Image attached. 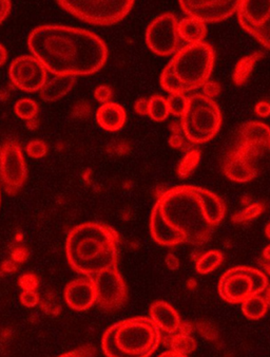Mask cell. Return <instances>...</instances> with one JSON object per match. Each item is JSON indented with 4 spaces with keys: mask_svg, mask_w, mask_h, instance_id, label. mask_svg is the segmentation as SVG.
Wrapping results in <instances>:
<instances>
[{
    "mask_svg": "<svg viewBox=\"0 0 270 357\" xmlns=\"http://www.w3.org/2000/svg\"><path fill=\"white\" fill-rule=\"evenodd\" d=\"M8 59V51L3 45L0 44V66H3V63L7 61Z\"/></svg>",
    "mask_w": 270,
    "mask_h": 357,
    "instance_id": "cell-45",
    "label": "cell"
},
{
    "mask_svg": "<svg viewBox=\"0 0 270 357\" xmlns=\"http://www.w3.org/2000/svg\"><path fill=\"white\" fill-rule=\"evenodd\" d=\"M149 318L161 334L177 333L183 324L177 310L170 303L164 301H154L150 305Z\"/></svg>",
    "mask_w": 270,
    "mask_h": 357,
    "instance_id": "cell-17",
    "label": "cell"
},
{
    "mask_svg": "<svg viewBox=\"0 0 270 357\" xmlns=\"http://www.w3.org/2000/svg\"><path fill=\"white\" fill-rule=\"evenodd\" d=\"M19 284L24 291H35L38 285V277L34 274H26L20 277Z\"/></svg>",
    "mask_w": 270,
    "mask_h": 357,
    "instance_id": "cell-35",
    "label": "cell"
},
{
    "mask_svg": "<svg viewBox=\"0 0 270 357\" xmlns=\"http://www.w3.org/2000/svg\"><path fill=\"white\" fill-rule=\"evenodd\" d=\"M65 303L77 312L89 311L96 305L95 285L93 278L83 277L68 283L63 291Z\"/></svg>",
    "mask_w": 270,
    "mask_h": 357,
    "instance_id": "cell-16",
    "label": "cell"
},
{
    "mask_svg": "<svg viewBox=\"0 0 270 357\" xmlns=\"http://www.w3.org/2000/svg\"><path fill=\"white\" fill-rule=\"evenodd\" d=\"M188 98L185 94H170L168 96L167 104L169 112L175 116H183L188 106Z\"/></svg>",
    "mask_w": 270,
    "mask_h": 357,
    "instance_id": "cell-31",
    "label": "cell"
},
{
    "mask_svg": "<svg viewBox=\"0 0 270 357\" xmlns=\"http://www.w3.org/2000/svg\"><path fill=\"white\" fill-rule=\"evenodd\" d=\"M170 114L168 108L167 98L153 96L149 98V116L155 122H164Z\"/></svg>",
    "mask_w": 270,
    "mask_h": 357,
    "instance_id": "cell-28",
    "label": "cell"
},
{
    "mask_svg": "<svg viewBox=\"0 0 270 357\" xmlns=\"http://www.w3.org/2000/svg\"><path fill=\"white\" fill-rule=\"evenodd\" d=\"M268 309L269 307L262 294L249 297L241 303L242 313L244 314L245 317L251 320H260L265 317Z\"/></svg>",
    "mask_w": 270,
    "mask_h": 357,
    "instance_id": "cell-24",
    "label": "cell"
},
{
    "mask_svg": "<svg viewBox=\"0 0 270 357\" xmlns=\"http://www.w3.org/2000/svg\"><path fill=\"white\" fill-rule=\"evenodd\" d=\"M171 135L169 139V144L173 149H179V151H188L194 149L196 145L192 144L191 142L187 139L181 122H175L170 125Z\"/></svg>",
    "mask_w": 270,
    "mask_h": 357,
    "instance_id": "cell-27",
    "label": "cell"
},
{
    "mask_svg": "<svg viewBox=\"0 0 270 357\" xmlns=\"http://www.w3.org/2000/svg\"><path fill=\"white\" fill-rule=\"evenodd\" d=\"M262 258L267 260V261H270V244L264 248L263 252H262Z\"/></svg>",
    "mask_w": 270,
    "mask_h": 357,
    "instance_id": "cell-47",
    "label": "cell"
},
{
    "mask_svg": "<svg viewBox=\"0 0 270 357\" xmlns=\"http://www.w3.org/2000/svg\"><path fill=\"white\" fill-rule=\"evenodd\" d=\"M14 110H15L16 116L18 118L28 122V121L33 120V119L38 116L40 106H38V102L32 100V98H22L16 102Z\"/></svg>",
    "mask_w": 270,
    "mask_h": 357,
    "instance_id": "cell-29",
    "label": "cell"
},
{
    "mask_svg": "<svg viewBox=\"0 0 270 357\" xmlns=\"http://www.w3.org/2000/svg\"><path fill=\"white\" fill-rule=\"evenodd\" d=\"M12 3L9 0H0V24L5 22L11 11Z\"/></svg>",
    "mask_w": 270,
    "mask_h": 357,
    "instance_id": "cell-41",
    "label": "cell"
},
{
    "mask_svg": "<svg viewBox=\"0 0 270 357\" xmlns=\"http://www.w3.org/2000/svg\"><path fill=\"white\" fill-rule=\"evenodd\" d=\"M224 254L218 250H212L200 256L196 262V271L198 274L207 275L220 268L224 262Z\"/></svg>",
    "mask_w": 270,
    "mask_h": 357,
    "instance_id": "cell-25",
    "label": "cell"
},
{
    "mask_svg": "<svg viewBox=\"0 0 270 357\" xmlns=\"http://www.w3.org/2000/svg\"><path fill=\"white\" fill-rule=\"evenodd\" d=\"M59 6L75 17L94 26H112L132 10L133 0H59Z\"/></svg>",
    "mask_w": 270,
    "mask_h": 357,
    "instance_id": "cell-7",
    "label": "cell"
},
{
    "mask_svg": "<svg viewBox=\"0 0 270 357\" xmlns=\"http://www.w3.org/2000/svg\"><path fill=\"white\" fill-rule=\"evenodd\" d=\"M166 266L169 270L177 271L180 268V259L175 254L169 253L165 258Z\"/></svg>",
    "mask_w": 270,
    "mask_h": 357,
    "instance_id": "cell-42",
    "label": "cell"
},
{
    "mask_svg": "<svg viewBox=\"0 0 270 357\" xmlns=\"http://www.w3.org/2000/svg\"><path fill=\"white\" fill-rule=\"evenodd\" d=\"M93 355L94 349L91 346H85L70 352L63 353L58 357H93Z\"/></svg>",
    "mask_w": 270,
    "mask_h": 357,
    "instance_id": "cell-37",
    "label": "cell"
},
{
    "mask_svg": "<svg viewBox=\"0 0 270 357\" xmlns=\"http://www.w3.org/2000/svg\"><path fill=\"white\" fill-rule=\"evenodd\" d=\"M28 178L26 160L22 147L16 142H7L0 147V182L6 192L15 196Z\"/></svg>",
    "mask_w": 270,
    "mask_h": 357,
    "instance_id": "cell-9",
    "label": "cell"
},
{
    "mask_svg": "<svg viewBox=\"0 0 270 357\" xmlns=\"http://www.w3.org/2000/svg\"><path fill=\"white\" fill-rule=\"evenodd\" d=\"M159 357H188V355L182 354V353L175 352V351L169 350L165 351V352L161 353Z\"/></svg>",
    "mask_w": 270,
    "mask_h": 357,
    "instance_id": "cell-44",
    "label": "cell"
},
{
    "mask_svg": "<svg viewBox=\"0 0 270 357\" xmlns=\"http://www.w3.org/2000/svg\"><path fill=\"white\" fill-rule=\"evenodd\" d=\"M264 211H265L264 204L260 202L253 203V204L247 205L242 211L235 213L231 220L233 223L249 222V221L257 218L260 215L264 213Z\"/></svg>",
    "mask_w": 270,
    "mask_h": 357,
    "instance_id": "cell-30",
    "label": "cell"
},
{
    "mask_svg": "<svg viewBox=\"0 0 270 357\" xmlns=\"http://www.w3.org/2000/svg\"><path fill=\"white\" fill-rule=\"evenodd\" d=\"M72 112L77 118L86 119L91 114V107L88 102H79L73 107Z\"/></svg>",
    "mask_w": 270,
    "mask_h": 357,
    "instance_id": "cell-38",
    "label": "cell"
},
{
    "mask_svg": "<svg viewBox=\"0 0 270 357\" xmlns=\"http://www.w3.org/2000/svg\"><path fill=\"white\" fill-rule=\"evenodd\" d=\"M223 172L226 178L237 183H247L253 181L257 176V168L253 162L235 155L232 151H230L225 159Z\"/></svg>",
    "mask_w": 270,
    "mask_h": 357,
    "instance_id": "cell-18",
    "label": "cell"
},
{
    "mask_svg": "<svg viewBox=\"0 0 270 357\" xmlns=\"http://www.w3.org/2000/svg\"><path fill=\"white\" fill-rule=\"evenodd\" d=\"M120 234L110 225L87 222L71 229L65 242V254L71 268L93 278L112 268H118Z\"/></svg>",
    "mask_w": 270,
    "mask_h": 357,
    "instance_id": "cell-3",
    "label": "cell"
},
{
    "mask_svg": "<svg viewBox=\"0 0 270 357\" xmlns=\"http://www.w3.org/2000/svg\"><path fill=\"white\" fill-rule=\"evenodd\" d=\"M10 79L18 89L24 92H38L44 88L48 79V70L34 55H22L12 61Z\"/></svg>",
    "mask_w": 270,
    "mask_h": 357,
    "instance_id": "cell-13",
    "label": "cell"
},
{
    "mask_svg": "<svg viewBox=\"0 0 270 357\" xmlns=\"http://www.w3.org/2000/svg\"><path fill=\"white\" fill-rule=\"evenodd\" d=\"M179 34L188 45L200 44L206 38L207 28L204 22L196 18H184L179 22Z\"/></svg>",
    "mask_w": 270,
    "mask_h": 357,
    "instance_id": "cell-21",
    "label": "cell"
},
{
    "mask_svg": "<svg viewBox=\"0 0 270 357\" xmlns=\"http://www.w3.org/2000/svg\"><path fill=\"white\" fill-rule=\"evenodd\" d=\"M257 264L261 266L262 270L264 271L263 273H266L268 276H270V261H267V260L264 259V258H260L257 260Z\"/></svg>",
    "mask_w": 270,
    "mask_h": 357,
    "instance_id": "cell-43",
    "label": "cell"
},
{
    "mask_svg": "<svg viewBox=\"0 0 270 357\" xmlns=\"http://www.w3.org/2000/svg\"><path fill=\"white\" fill-rule=\"evenodd\" d=\"M237 14L241 26L270 50V0H241Z\"/></svg>",
    "mask_w": 270,
    "mask_h": 357,
    "instance_id": "cell-10",
    "label": "cell"
},
{
    "mask_svg": "<svg viewBox=\"0 0 270 357\" xmlns=\"http://www.w3.org/2000/svg\"><path fill=\"white\" fill-rule=\"evenodd\" d=\"M182 127L187 139L193 145L212 141L222 126V112L216 102L202 94L188 98V106L182 116Z\"/></svg>",
    "mask_w": 270,
    "mask_h": 357,
    "instance_id": "cell-6",
    "label": "cell"
},
{
    "mask_svg": "<svg viewBox=\"0 0 270 357\" xmlns=\"http://www.w3.org/2000/svg\"><path fill=\"white\" fill-rule=\"evenodd\" d=\"M241 0H181L180 6L186 15L204 22H220L238 11Z\"/></svg>",
    "mask_w": 270,
    "mask_h": 357,
    "instance_id": "cell-15",
    "label": "cell"
},
{
    "mask_svg": "<svg viewBox=\"0 0 270 357\" xmlns=\"http://www.w3.org/2000/svg\"><path fill=\"white\" fill-rule=\"evenodd\" d=\"M265 235H266V237H267L268 239L270 240V222H268L267 225H266Z\"/></svg>",
    "mask_w": 270,
    "mask_h": 357,
    "instance_id": "cell-49",
    "label": "cell"
},
{
    "mask_svg": "<svg viewBox=\"0 0 270 357\" xmlns=\"http://www.w3.org/2000/svg\"><path fill=\"white\" fill-rule=\"evenodd\" d=\"M202 96H207V98H212L214 100V98L219 96L221 93V85L216 82L214 81H208L207 83H205V85L202 86Z\"/></svg>",
    "mask_w": 270,
    "mask_h": 357,
    "instance_id": "cell-36",
    "label": "cell"
},
{
    "mask_svg": "<svg viewBox=\"0 0 270 357\" xmlns=\"http://www.w3.org/2000/svg\"><path fill=\"white\" fill-rule=\"evenodd\" d=\"M161 344L184 355L191 354L196 349V340L189 334H161Z\"/></svg>",
    "mask_w": 270,
    "mask_h": 357,
    "instance_id": "cell-22",
    "label": "cell"
},
{
    "mask_svg": "<svg viewBox=\"0 0 270 357\" xmlns=\"http://www.w3.org/2000/svg\"><path fill=\"white\" fill-rule=\"evenodd\" d=\"M268 284L267 276L262 271L251 266H235L221 276L219 295L230 305H241L249 297L265 292Z\"/></svg>",
    "mask_w": 270,
    "mask_h": 357,
    "instance_id": "cell-8",
    "label": "cell"
},
{
    "mask_svg": "<svg viewBox=\"0 0 270 357\" xmlns=\"http://www.w3.org/2000/svg\"><path fill=\"white\" fill-rule=\"evenodd\" d=\"M0 202H1V194H0Z\"/></svg>",
    "mask_w": 270,
    "mask_h": 357,
    "instance_id": "cell-50",
    "label": "cell"
},
{
    "mask_svg": "<svg viewBox=\"0 0 270 357\" xmlns=\"http://www.w3.org/2000/svg\"><path fill=\"white\" fill-rule=\"evenodd\" d=\"M262 57H263V53L255 52L247 55L239 61V63L235 65V71H233L232 79L235 85L243 86L248 82L255 65Z\"/></svg>",
    "mask_w": 270,
    "mask_h": 357,
    "instance_id": "cell-23",
    "label": "cell"
},
{
    "mask_svg": "<svg viewBox=\"0 0 270 357\" xmlns=\"http://www.w3.org/2000/svg\"><path fill=\"white\" fill-rule=\"evenodd\" d=\"M26 126L28 128H30L31 130H34V129L38 128V119H33V120L28 121L26 122Z\"/></svg>",
    "mask_w": 270,
    "mask_h": 357,
    "instance_id": "cell-46",
    "label": "cell"
},
{
    "mask_svg": "<svg viewBox=\"0 0 270 357\" xmlns=\"http://www.w3.org/2000/svg\"><path fill=\"white\" fill-rule=\"evenodd\" d=\"M113 96V90L109 86H98L95 91H94V98H95L97 102H102V104H107V102H111Z\"/></svg>",
    "mask_w": 270,
    "mask_h": 357,
    "instance_id": "cell-33",
    "label": "cell"
},
{
    "mask_svg": "<svg viewBox=\"0 0 270 357\" xmlns=\"http://www.w3.org/2000/svg\"><path fill=\"white\" fill-rule=\"evenodd\" d=\"M31 52L56 77L90 75L107 63L108 48L95 33L72 26L44 24L29 35Z\"/></svg>",
    "mask_w": 270,
    "mask_h": 357,
    "instance_id": "cell-2",
    "label": "cell"
},
{
    "mask_svg": "<svg viewBox=\"0 0 270 357\" xmlns=\"http://www.w3.org/2000/svg\"><path fill=\"white\" fill-rule=\"evenodd\" d=\"M75 85L74 77H55L47 82L40 90V98L46 102H55L67 96Z\"/></svg>",
    "mask_w": 270,
    "mask_h": 357,
    "instance_id": "cell-20",
    "label": "cell"
},
{
    "mask_svg": "<svg viewBox=\"0 0 270 357\" xmlns=\"http://www.w3.org/2000/svg\"><path fill=\"white\" fill-rule=\"evenodd\" d=\"M200 159H202V153L198 149H194L186 153L177 165V176L181 178H189L200 165Z\"/></svg>",
    "mask_w": 270,
    "mask_h": 357,
    "instance_id": "cell-26",
    "label": "cell"
},
{
    "mask_svg": "<svg viewBox=\"0 0 270 357\" xmlns=\"http://www.w3.org/2000/svg\"><path fill=\"white\" fill-rule=\"evenodd\" d=\"M161 333L144 316L120 320L106 330L102 350L107 357H150L159 348Z\"/></svg>",
    "mask_w": 270,
    "mask_h": 357,
    "instance_id": "cell-5",
    "label": "cell"
},
{
    "mask_svg": "<svg viewBox=\"0 0 270 357\" xmlns=\"http://www.w3.org/2000/svg\"><path fill=\"white\" fill-rule=\"evenodd\" d=\"M266 303H267L268 307L270 309V284H268L267 289L265 290V295H264Z\"/></svg>",
    "mask_w": 270,
    "mask_h": 357,
    "instance_id": "cell-48",
    "label": "cell"
},
{
    "mask_svg": "<svg viewBox=\"0 0 270 357\" xmlns=\"http://www.w3.org/2000/svg\"><path fill=\"white\" fill-rule=\"evenodd\" d=\"M96 303L105 311H116L128 301V287L118 268H109L93 277Z\"/></svg>",
    "mask_w": 270,
    "mask_h": 357,
    "instance_id": "cell-12",
    "label": "cell"
},
{
    "mask_svg": "<svg viewBox=\"0 0 270 357\" xmlns=\"http://www.w3.org/2000/svg\"><path fill=\"white\" fill-rule=\"evenodd\" d=\"M270 147V127L262 122H247L239 130L232 153L253 162Z\"/></svg>",
    "mask_w": 270,
    "mask_h": 357,
    "instance_id": "cell-14",
    "label": "cell"
},
{
    "mask_svg": "<svg viewBox=\"0 0 270 357\" xmlns=\"http://www.w3.org/2000/svg\"><path fill=\"white\" fill-rule=\"evenodd\" d=\"M226 204L210 190L180 185L164 192L151 211L150 233L157 244L167 248L209 242L224 220Z\"/></svg>",
    "mask_w": 270,
    "mask_h": 357,
    "instance_id": "cell-1",
    "label": "cell"
},
{
    "mask_svg": "<svg viewBox=\"0 0 270 357\" xmlns=\"http://www.w3.org/2000/svg\"><path fill=\"white\" fill-rule=\"evenodd\" d=\"M26 153L32 159H42L48 153V145L42 139H33L26 147Z\"/></svg>",
    "mask_w": 270,
    "mask_h": 357,
    "instance_id": "cell-32",
    "label": "cell"
},
{
    "mask_svg": "<svg viewBox=\"0 0 270 357\" xmlns=\"http://www.w3.org/2000/svg\"><path fill=\"white\" fill-rule=\"evenodd\" d=\"M255 112L260 118H268L270 116V102L267 100L257 102L255 107Z\"/></svg>",
    "mask_w": 270,
    "mask_h": 357,
    "instance_id": "cell-40",
    "label": "cell"
},
{
    "mask_svg": "<svg viewBox=\"0 0 270 357\" xmlns=\"http://www.w3.org/2000/svg\"><path fill=\"white\" fill-rule=\"evenodd\" d=\"M180 42L179 22L173 14H161L147 28V46L159 56H169L177 53Z\"/></svg>",
    "mask_w": 270,
    "mask_h": 357,
    "instance_id": "cell-11",
    "label": "cell"
},
{
    "mask_svg": "<svg viewBox=\"0 0 270 357\" xmlns=\"http://www.w3.org/2000/svg\"><path fill=\"white\" fill-rule=\"evenodd\" d=\"M95 118L96 122L102 128L109 132H116L126 124L127 114L122 105L110 102L100 106Z\"/></svg>",
    "mask_w": 270,
    "mask_h": 357,
    "instance_id": "cell-19",
    "label": "cell"
},
{
    "mask_svg": "<svg viewBox=\"0 0 270 357\" xmlns=\"http://www.w3.org/2000/svg\"><path fill=\"white\" fill-rule=\"evenodd\" d=\"M19 299L22 305L26 307H34L40 303V296L36 291H22Z\"/></svg>",
    "mask_w": 270,
    "mask_h": 357,
    "instance_id": "cell-34",
    "label": "cell"
},
{
    "mask_svg": "<svg viewBox=\"0 0 270 357\" xmlns=\"http://www.w3.org/2000/svg\"><path fill=\"white\" fill-rule=\"evenodd\" d=\"M134 112L140 116H149V100L146 98H140L134 104Z\"/></svg>",
    "mask_w": 270,
    "mask_h": 357,
    "instance_id": "cell-39",
    "label": "cell"
},
{
    "mask_svg": "<svg viewBox=\"0 0 270 357\" xmlns=\"http://www.w3.org/2000/svg\"><path fill=\"white\" fill-rule=\"evenodd\" d=\"M214 61L216 53L210 45H187L164 68L159 84L170 94H186L202 88L212 77Z\"/></svg>",
    "mask_w": 270,
    "mask_h": 357,
    "instance_id": "cell-4",
    "label": "cell"
}]
</instances>
